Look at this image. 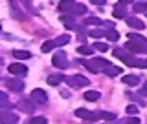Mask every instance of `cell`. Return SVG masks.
<instances>
[{"mask_svg": "<svg viewBox=\"0 0 147 124\" xmlns=\"http://www.w3.org/2000/svg\"><path fill=\"white\" fill-rule=\"evenodd\" d=\"M64 80H66V84L72 86V88H85V86L90 84V80L83 75H72V77H66Z\"/></svg>", "mask_w": 147, "mask_h": 124, "instance_id": "obj_1", "label": "cell"}, {"mask_svg": "<svg viewBox=\"0 0 147 124\" xmlns=\"http://www.w3.org/2000/svg\"><path fill=\"white\" fill-rule=\"evenodd\" d=\"M125 49L132 53H147V42H134V40H129L125 44Z\"/></svg>", "mask_w": 147, "mask_h": 124, "instance_id": "obj_2", "label": "cell"}, {"mask_svg": "<svg viewBox=\"0 0 147 124\" xmlns=\"http://www.w3.org/2000/svg\"><path fill=\"white\" fill-rule=\"evenodd\" d=\"M52 62H53V66H55V68H59V70H66V68H68L66 53H63V51L55 53V55H53V58H52Z\"/></svg>", "mask_w": 147, "mask_h": 124, "instance_id": "obj_3", "label": "cell"}, {"mask_svg": "<svg viewBox=\"0 0 147 124\" xmlns=\"http://www.w3.org/2000/svg\"><path fill=\"white\" fill-rule=\"evenodd\" d=\"M0 124H18V115L13 111H2L0 113Z\"/></svg>", "mask_w": 147, "mask_h": 124, "instance_id": "obj_4", "label": "cell"}, {"mask_svg": "<svg viewBox=\"0 0 147 124\" xmlns=\"http://www.w3.org/2000/svg\"><path fill=\"white\" fill-rule=\"evenodd\" d=\"M31 100H35L37 104H46V102H48V95H46L44 90L37 88V90L31 91Z\"/></svg>", "mask_w": 147, "mask_h": 124, "instance_id": "obj_5", "label": "cell"}, {"mask_svg": "<svg viewBox=\"0 0 147 124\" xmlns=\"http://www.w3.org/2000/svg\"><path fill=\"white\" fill-rule=\"evenodd\" d=\"M9 73L11 75H26L28 73V68L24 66V64H20V62H13V64H9Z\"/></svg>", "mask_w": 147, "mask_h": 124, "instance_id": "obj_6", "label": "cell"}, {"mask_svg": "<svg viewBox=\"0 0 147 124\" xmlns=\"http://www.w3.org/2000/svg\"><path fill=\"white\" fill-rule=\"evenodd\" d=\"M76 117L83 119V121H98V115H96V113H92V111H88V109H85V108L76 109Z\"/></svg>", "mask_w": 147, "mask_h": 124, "instance_id": "obj_7", "label": "cell"}, {"mask_svg": "<svg viewBox=\"0 0 147 124\" xmlns=\"http://www.w3.org/2000/svg\"><path fill=\"white\" fill-rule=\"evenodd\" d=\"M6 84H7V88L11 91H22V90H24V82L18 80V79H9Z\"/></svg>", "mask_w": 147, "mask_h": 124, "instance_id": "obj_8", "label": "cell"}, {"mask_svg": "<svg viewBox=\"0 0 147 124\" xmlns=\"http://www.w3.org/2000/svg\"><path fill=\"white\" fill-rule=\"evenodd\" d=\"M125 20H127L129 27H134V29H144V27H145V24L140 20V18H136V17H127Z\"/></svg>", "mask_w": 147, "mask_h": 124, "instance_id": "obj_9", "label": "cell"}, {"mask_svg": "<svg viewBox=\"0 0 147 124\" xmlns=\"http://www.w3.org/2000/svg\"><path fill=\"white\" fill-rule=\"evenodd\" d=\"M74 6H76V2H74V0H63V2H59L57 9H59L61 13H70Z\"/></svg>", "mask_w": 147, "mask_h": 124, "instance_id": "obj_10", "label": "cell"}, {"mask_svg": "<svg viewBox=\"0 0 147 124\" xmlns=\"http://www.w3.org/2000/svg\"><path fill=\"white\" fill-rule=\"evenodd\" d=\"M103 73H105L107 77H118L119 73H121V68H118V66H112V64H109V66L103 70Z\"/></svg>", "mask_w": 147, "mask_h": 124, "instance_id": "obj_11", "label": "cell"}, {"mask_svg": "<svg viewBox=\"0 0 147 124\" xmlns=\"http://www.w3.org/2000/svg\"><path fill=\"white\" fill-rule=\"evenodd\" d=\"M98 115V121H116V113H110V111H96Z\"/></svg>", "mask_w": 147, "mask_h": 124, "instance_id": "obj_12", "label": "cell"}, {"mask_svg": "<svg viewBox=\"0 0 147 124\" xmlns=\"http://www.w3.org/2000/svg\"><path fill=\"white\" fill-rule=\"evenodd\" d=\"M18 109H22V111H28V113H31L35 109V104L31 102V100H20L18 102Z\"/></svg>", "mask_w": 147, "mask_h": 124, "instance_id": "obj_13", "label": "cell"}, {"mask_svg": "<svg viewBox=\"0 0 147 124\" xmlns=\"http://www.w3.org/2000/svg\"><path fill=\"white\" fill-rule=\"evenodd\" d=\"M79 62H81V64H83V66H85L88 71H92V73H99V71H101L99 68L96 66V62H94V60H85V58H81Z\"/></svg>", "mask_w": 147, "mask_h": 124, "instance_id": "obj_14", "label": "cell"}, {"mask_svg": "<svg viewBox=\"0 0 147 124\" xmlns=\"http://www.w3.org/2000/svg\"><path fill=\"white\" fill-rule=\"evenodd\" d=\"M85 13H86V6H83V4H76V6L72 7L70 15L72 17H81V15H85Z\"/></svg>", "mask_w": 147, "mask_h": 124, "instance_id": "obj_15", "label": "cell"}, {"mask_svg": "<svg viewBox=\"0 0 147 124\" xmlns=\"http://www.w3.org/2000/svg\"><path fill=\"white\" fill-rule=\"evenodd\" d=\"M121 80H123V84H127V86H138L140 84V79H138L136 75H125V77H121Z\"/></svg>", "mask_w": 147, "mask_h": 124, "instance_id": "obj_16", "label": "cell"}, {"mask_svg": "<svg viewBox=\"0 0 147 124\" xmlns=\"http://www.w3.org/2000/svg\"><path fill=\"white\" fill-rule=\"evenodd\" d=\"M64 79H66V77H63L61 73H57V75H50V77H48V84H50V86H59Z\"/></svg>", "mask_w": 147, "mask_h": 124, "instance_id": "obj_17", "label": "cell"}, {"mask_svg": "<svg viewBox=\"0 0 147 124\" xmlns=\"http://www.w3.org/2000/svg\"><path fill=\"white\" fill-rule=\"evenodd\" d=\"M13 57L18 58V60H26V58H31V53L24 51V49H15V51H13Z\"/></svg>", "mask_w": 147, "mask_h": 124, "instance_id": "obj_18", "label": "cell"}, {"mask_svg": "<svg viewBox=\"0 0 147 124\" xmlns=\"http://www.w3.org/2000/svg\"><path fill=\"white\" fill-rule=\"evenodd\" d=\"M99 91H94V90H88L85 91V100H90V102H96V100H99Z\"/></svg>", "mask_w": 147, "mask_h": 124, "instance_id": "obj_19", "label": "cell"}, {"mask_svg": "<svg viewBox=\"0 0 147 124\" xmlns=\"http://www.w3.org/2000/svg\"><path fill=\"white\" fill-rule=\"evenodd\" d=\"M114 18H125V9H123V4H116V7H114Z\"/></svg>", "mask_w": 147, "mask_h": 124, "instance_id": "obj_20", "label": "cell"}, {"mask_svg": "<svg viewBox=\"0 0 147 124\" xmlns=\"http://www.w3.org/2000/svg\"><path fill=\"white\" fill-rule=\"evenodd\" d=\"M53 42H55V46H59V48H61V46H66L70 42V35H61V36H57Z\"/></svg>", "mask_w": 147, "mask_h": 124, "instance_id": "obj_21", "label": "cell"}, {"mask_svg": "<svg viewBox=\"0 0 147 124\" xmlns=\"http://www.w3.org/2000/svg\"><path fill=\"white\" fill-rule=\"evenodd\" d=\"M103 24V20L98 17H88V18H85V26H101Z\"/></svg>", "mask_w": 147, "mask_h": 124, "instance_id": "obj_22", "label": "cell"}, {"mask_svg": "<svg viewBox=\"0 0 147 124\" xmlns=\"http://www.w3.org/2000/svg\"><path fill=\"white\" fill-rule=\"evenodd\" d=\"M105 36H107L110 42H116V40L119 38V33L116 29H107V31H105Z\"/></svg>", "mask_w": 147, "mask_h": 124, "instance_id": "obj_23", "label": "cell"}, {"mask_svg": "<svg viewBox=\"0 0 147 124\" xmlns=\"http://www.w3.org/2000/svg\"><path fill=\"white\" fill-rule=\"evenodd\" d=\"M132 9H134V13H145L147 11V2H134Z\"/></svg>", "mask_w": 147, "mask_h": 124, "instance_id": "obj_24", "label": "cell"}, {"mask_svg": "<svg viewBox=\"0 0 147 124\" xmlns=\"http://www.w3.org/2000/svg\"><path fill=\"white\" fill-rule=\"evenodd\" d=\"M53 48H55V42H53V40H46V42L40 46V51H42V53H48V51H52Z\"/></svg>", "mask_w": 147, "mask_h": 124, "instance_id": "obj_25", "label": "cell"}, {"mask_svg": "<svg viewBox=\"0 0 147 124\" xmlns=\"http://www.w3.org/2000/svg\"><path fill=\"white\" fill-rule=\"evenodd\" d=\"M92 60L96 62V66H98V68H99L101 71H103L105 68L109 66V60H105V58H99V57H96V58H92Z\"/></svg>", "mask_w": 147, "mask_h": 124, "instance_id": "obj_26", "label": "cell"}, {"mask_svg": "<svg viewBox=\"0 0 147 124\" xmlns=\"http://www.w3.org/2000/svg\"><path fill=\"white\" fill-rule=\"evenodd\" d=\"M77 53L79 55H92L94 53V48H90V46H79V48H77Z\"/></svg>", "mask_w": 147, "mask_h": 124, "instance_id": "obj_27", "label": "cell"}, {"mask_svg": "<svg viewBox=\"0 0 147 124\" xmlns=\"http://www.w3.org/2000/svg\"><path fill=\"white\" fill-rule=\"evenodd\" d=\"M129 40H134V42H147L145 36H142L138 33H129Z\"/></svg>", "mask_w": 147, "mask_h": 124, "instance_id": "obj_28", "label": "cell"}, {"mask_svg": "<svg viewBox=\"0 0 147 124\" xmlns=\"http://www.w3.org/2000/svg\"><path fill=\"white\" fill-rule=\"evenodd\" d=\"M46 117H31L30 119V124H46Z\"/></svg>", "mask_w": 147, "mask_h": 124, "instance_id": "obj_29", "label": "cell"}, {"mask_svg": "<svg viewBox=\"0 0 147 124\" xmlns=\"http://www.w3.org/2000/svg\"><path fill=\"white\" fill-rule=\"evenodd\" d=\"M94 49H98V51H107L109 46L105 44V42H96V44H94Z\"/></svg>", "mask_w": 147, "mask_h": 124, "instance_id": "obj_30", "label": "cell"}, {"mask_svg": "<svg viewBox=\"0 0 147 124\" xmlns=\"http://www.w3.org/2000/svg\"><path fill=\"white\" fill-rule=\"evenodd\" d=\"M103 35H105L103 29H92V31H90V36H94V38H101Z\"/></svg>", "mask_w": 147, "mask_h": 124, "instance_id": "obj_31", "label": "cell"}, {"mask_svg": "<svg viewBox=\"0 0 147 124\" xmlns=\"http://www.w3.org/2000/svg\"><path fill=\"white\" fill-rule=\"evenodd\" d=\"M127 55H129V53H125L123 49H114V57H118L119 60H123V58H125Z\"/></svg>", "mask_w": 147, "mask_h": 124, "instance_id": "obj_32", "label": "cell"}, {"mask_svg": "<svg viewBox=\"0 0 147 124\" xmlns=\"http://www.w3.org/2000/svg\"><path fill=\"white\" fill-rule=\"evenodd\" d=\"M0 109H11V102H9L7 99L0 100Z\"/></svg>", "mask_w": 147, "mask_h": 124, "instance_id": "obj_33", "label": "cell"}, {"mask_svg": "<svg viewBox=\"0 0 147 124\" xmlns=\"http://www.w3.org/2000/svg\"><path fill=\"white\" fill-rule=\"evenodd\" d=\"M123 122H125V124H140V119H138V117H127Z\"/></svg>", "mask_w": 147, "mask_h": 124, "instance_id": "obj_34", "label": "cell"}, {"mask_svg": "<svg viewBox=\"0 0 147 124\" xmlns=\"http://www.w3.org/2000/svg\"><path fill=\"white\" fill-rule=\"evenodd\" d=\"M136 68H147V58H136Z\"/></svg>", "mask_w": 147, "mask_h": 124, "instance_id": "obj_35", "label": "cell"}, {"mask_svg": "<svg viewBox=\"0 0 147 124\" xmlns=\"http://www.w3.org/2000/svg\"><path fill=\"white\" fill-rule=\"evenodd\" d=\"M127 113H132V115H136V113H138V108L134 106V104H129V106H127Z\"/></svg>", "mask_w": 147, "mask_h": 124, "instance_id": "obj_36", "label": "cell"}, {"mask_svg": "<svg viewBox=\"0 0 147 124\" xmlns=\"http://www.w3.org/2000/svg\"><path fill=\"white\" fill-rule=\"evenodd\" d=\"M94 6H103V4H107V0H90Z\"/></svg>", "mask_w": 147, "mask_h": 124, "instance_id": "obj_37", "label": "cell"}, {"mask_svg": "<svg viewBox=\"0 0 147 124\" xmlns=\"http://www.w3.org/2000/svg\"><path fill=\"white\" fill-rule=\"evenodd\" d=\"M140 93H142V95H145V97H147V84H145V86H144V88H142V90H140Z\"/></svg>", "mask_w": 147, "mask_h": 124, "instance_id": "obj_38", "label": "cell"}, {"mask_svg": "<svg viewBox=\"0 0 147 124\" xmlns=\"http://www.w3.org/2000/svg\"><path fill=\"white\" fill-rule=\"evenodd\" d=\"M134 2V0H119V4H123V6H125V4H132Z\"/></svg>", "mask_w": 147, "mask_h": 124, "instance_id": "obj_39", "label": "cell"}, {"mask_svg": "<svg viewBox=\"0 0 147 124\" xmlns=\"http://www.w3.org/2000/svg\"><path fill=\"white\" fill-rule=\"evenodd\" d=\"M4 99H7V93H4V91H0V100H4Z\"/></svg>", "mask_w": 147, "mask_h": 124, "instance_id": "obj_40", "label": "cell"}, {"mask_svg": "<svg viewBox=\"0 0 147 124\" xmlns=\"http://www.w3.org/2000/svg\"><path fill=\"white\" fill-rule=\"evenodd\" d=\"M0 33H2V26H0Z\"/></svg>", "mask_w": 147, "mask_h": 124, "instance_id": "obj_41", "label": "cell"}]
</instances>
